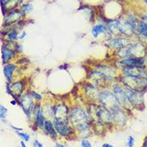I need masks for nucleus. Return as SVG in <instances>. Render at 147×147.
Masks as SVG:
<instances>
[{
	"mask_svg": "<svg viewBox=\"0 0 147 147\" xmlns=\"http://www.w3.org/2000/svg\"><path fill=\"white\" fill-rule=\"evenodd\" d=\"M70 124L80 133L89 132V117L86 112L81 107H75L70 111Z\"/></svg>",
	"mask_w": 147,
	"mask_h": 147,
	"instance_id": "obj_1",
	"label": "nucleus"
},
{
	"mask_svg": "<svg viewBox=\"0 0 147 147\" xmlns=\"http://www.w3.org/2000/svg\"><path fill=\"white\" fill-rule=\"evenodd\" d=\"M98 99L103 107H106L111 113H113L114 110L119 108V104L116 98L114 97V94L108 90H103L100 92L98 94Z\"/></svg>",
	"mask_w": 147,
	"mask_h": 147,
	"instance_id": "obj_2",
	"label": "nucleus"
},
{
	"mask_svg": "<svg viewBox=\"0 0 147 147\" xmlns=\"http://www.w3.org/2000/svg\"><path fill=\"white\" fill-rule=\"evenodd\" d=\"M123 82L126 86V87L138 92L144 90V88L147 86V78H142L131 77L125 75V78H123Z\"/></svg>",
	"mask_w": 147,
	"mask_h": 147,
	"instance_id": "obj_3",
	"label": "nucleus"
},
{
	"mask_svg": "<svg viewBox=\"0 0 147 147\" xmlns=\"http://www.w3.org/2000/svg\"><path fill=\"white\" fill-rule=\"evenodd\" d=\"M54 120L59 121H70V110L64 104H58L54 107L53 110Z\"/></svg>",
	"mask_w": 147,
	"mask_h": 147,
	"instance_id": "obj_4",
	"label": "nucleus"
},
{
	"mask_svg": "<svg viewBox=\"0 0 147 147\" xmlns=\"http://www.w3.org/2000/svg\"><path fill=\"white\" fill-rule=\"evenodd\" d=\"M53 124L55 130L61 136L68 137L73 134V129L70 127L69 121H59L54 120Z\"/></svg>",
	"mask_w": 147,
	"mask_h": 147,
	"instance_id": "obj_5",
	"label": "nucleus"
},
{
	"mask_svg": "<svg viewBox=\"0 0 147 147\" xmlns=\"http://www.w3.org/2000/svg\"><path fill=\"white\" fill-rule=\"evenodd\" d=\"M135 30L134 22L132 20H123L118 21V31L125 35H133Z\"/></svg>",
	"mask_w": 147,
	"mask_h": 147,
	"instance_id": "obj_6",
	"label": "nucleus"
},
{
	"mask_svg": "<svg viewBox=\"0 0 147 147\" xmlns=\"http://www.w3.org/2000/svg\"><path fill=\"white\" fill-rule=\"evenodd\" d=\"M124 89H125L127 99H128L129 102L130 104H132L133 106H138V105H140V104H142V102H143V97H142V94L140 92L133 90L128 88L126 86Z\"/></svg>",
	"mask_w": 147,
	"mask_h": 147,
	"instance_id": "obj_7",
	"label": "nucleus"
},
{
	"mask_svg": "<svg viewBox=\"0 0 147 147\" xmlns=\"http://www.w3.org/2000/svg\"><path fill=\"white\" fill-rule=\"evenodd\" d=\"M123 72H124V74L126 76L147 78V71L144 69V67L125 66L123 70Z\"/></svg>",
	"mask_w": 147,
	"mask_h": 147,
	"instance_id": "obj_8",
	"label": "nucleus"
},
{
	"mask_svg": "<svg viewBox=\"0 0 147 147\" xmlns=\"http://www.w3.org/2000/svg\"><path fill=\"white\" fill-rule=\"evenodd\" d=\"M33 99V97L31 96V94H23L21 97V99H20L22 110L28 117H30V114L32 112V110L34 108Z\"/></svg>",
	"mask_w": 147,
	"mask_h": 147,
	"instance_id": "obj_9",
	"label": "nucleus"
},
{
	"mask_svg": "<svg viewBox=\"0 0 147 147\" xmlns=\"http://www.w3.org/2000/svg\"><path fill=\"white\" fill-rule=\"evenodd\" d=\"M113 94L119 105L125 107V105H126V103L129 102L125 94V89L122 88L120 86H114L113 87Z\"/></svg>",
	"mask_w": 147,
	"mask_h": 147,
	"instance_id": "obj_10",
	"label": "nucleus"
},
{
	"mask_svg": "<svg viewBox=\"0 0 147 147\" xmlns=\"http://www.w3.org/2000/svg\"><path fill=\"white\" fill-rule=\"evenodd\" d=\"M97 70L99 72L103 77L106 79H112L115 77V71L110 66H105V65H100L97 66Z\"/></svg>",
	"mask_w": 147,
	"mask_h": 147,
	"instance_id": "obj_11",
	"label": "nucleus"
},
{
	"mask_svg": "<svg viewBox=\"0 0 147 147\" xmlns=\"http://www.w3.org/2000/svg\"><path fill=\"white\" fill-rule=\"evenodd\" d=\"M125 66H138V67H144L145 59L143 58H128L123 59L121 62Z\"/></svg>",
	"mask_w": 147,
	"mask_h": 147,
	"instance_id": "obj_12",
	"label": "nucleus"
},
{
	"mask_svg": "<svg viewBox=\"0 0 147 147\" xmlns=\"http://www.w3.org/2000/svg\"><path fill=\"white\" fill-rule=\"evenodd\" d=\"M34 115H35V118H36V122L38 126L40 127V128H43L46 119H45V116L44 114H43V111H42V109L41 108L40 106L38 105L36 108H35V107L34 108Z\"/></svg>",
	"mask_w": 147,
	"mask_h": 147,
	"instance_id": "obj_13",
	"label": "nucleus"
},
{
	"mask_svg": "<svg viewBox=\"0 0 147 147\" xmlns=\"http://www.w3.org/2000/svg\"><path fill=\"white\" fill-rule=\"evenodd\" d=\"M44 128L45 131L47 132L48 135L51 137V138L53 139H56L57 137H58V133L55 130V126H54V124L50 119H46L44 122Z\"/></svg>",
	"mask_w": 147,
	"mask_h": 147,
	"instance_id": "obj_14",
	"label": "nucleus"
},
{
	"mask_svg": "<svg viewBox=\"0 0 147 147\" xmlns=\"http://www.w3.org/2000/svg\"><path fill=\"white\" fill-rule=\"evenodd\" d=\"M15 68H16V66H15V64H13V63L7 64L3 67V74L5 78H7V82L12 81L13 73H14V70H15Z\"/></svg>",
	"mask_w": 147,
	"mask_h": 147,
	"instance_id": "obj_15",
	"label": "nucleus"
},
{
	"mask_svg": "<svg viewBox=\"0 0 147 147\" xmlns=\"http://www.w3.org/2000/svg\"><path fill=\"white\" fill-rule=\"evenodd\" d=\"M113 114V120L115 121L119 125H123L125 121V114L123 113V111L120 110V108H118L116 110H114L112 113Z\"/></svg>",
	"mask_w": 147,
	"mask_h": 147,
	"instance_id": "obj_16",
	"label": "nucleus"
},
{
	"mask_svg": "<svg viewBox=\"0 0 147 147\" xmlns=\"http://www.w3.org/2000/svg\"><path fill=\"white\" fill-rule=\"evenodd\" d=\"M23 90V86L22 82H17L11 85L10 87V93L12 95L15 97L16 95H19L22 93Z\"/></svg>",
	"mask_w": 147,
	"mask_h": 147,
	"instance_id": "obj_17",
	"label": "nucleus"
},
{
	"mask_svg": "<svg viewBox=\"0 0 147 147\" xmlns=\"http://www.w3.org/2000/svg\"><path fill=\"white\" fill-rule=\"evenodd\" d=\"M107 31V28L105 25H103V24H98V25H95L92 28L91 34L94 38H97V37L99 36L100 34L106 33Z\"/></svg>",
	"mask_w": 147,
	"mask_h": 147,
	"instance_id": "obj_18",
	"label": "nucleus"
},
{
	"mask_svg": "<svg viewBox=\"0 0 147 147\" xmlns=\"http://www.w3.org/2000/svg\"><path fill=\"white\" fill-rule=\"evenodd\" d=\"M14 56V53L11 51V49H9L7 47H3L2 49V59H3V63H6L9 62L12 57Z\"/></svg>",
	"mask_w": 147,
	"mask_h": 147,
	"instance_id": "obj_19",
	"label": "nucleus"
},
{
	"mask_svg": "<svg viewBox=\"0 0 147 147\" xmlns=\"http://www.w3.org/2000/svg\"><path fill=\"white\" fill-rule=\"evenodd\" d=\"M126 41L127 39H125V38H116V39H114L110 42V45H111V47L114 48L121 49V48L128 46V42H126Z\"/></svg>",
	"mask_w": 147,
	"mask_h": 147,
	"instance_id": "obj_20",
	"label": "nucleus"
},
{
	"mask_svg": "<svg viewBox=\"0 0 147 147\" xmlns=\"http://www.w3.org/2000/svg\"><path fill=\"white\" fill-rule=\"evenodd\" d=\"M22 15V11H12L11 12L8 16L7 17V19L6 21L8 23H12V22H15L16 21H18L19 18H21V16Z\"/></svg>",
	"mask_w": 147,
	"mask_h": 147,
	"instance_id": "obj_21",
	"label": "nucleus"
},
{
	"mask_svg": "<svg viewBox=\"0 0 147 147\" xmlns=\"http://www.w3.org/2000/svg\"><path fill=\"white\" fill-rule=\"evenodd\" d=\"M138 30L142 35L147 37V24L145 22H140L138 26Z\"/></svg>",
	"mask_w": 147,
	"mask_h": 147,
	"instance_id": "obj_22",
	"label": "nucleus"
},
{
	"mask_svg": "<svg viewBox=\"0 0 147 147\" xmlns=\"http://www.w3.org/2000/svg\"><path fill=\"white\" fill-rule=\"evenodd\" d=\"M32 11H33V6H32V4L26 3L24 4V5L22 6V14H25V15H26V14H29V13H30Z\"/></svg>",
	"mask_w": 147,
	"mask_h": 147,
	"instance_id": "obj_23",
	"label": "nucleus"
},
{
	"mask_svg": "<svg viewBox=\"0 0 147 147\" xmlns=\"http://www.w3.org/2000/svg\"><path fill=\"white\" fill-rule=\"evenodd\" d=\"M17 4H18L17 0H8L5 3V7L8 10H11V9H14L17 6Z\"/></svg>",
	"mask_w": 147,
	"mask_h": 147,
	"instance_id": "obj_24",
	"label": "nucleus"
},
{
	"mask_svg": "<svg viewBox=\"0 0 147 147\" xmlns=\"http://www.w3.org/2000/svg\"><path fill=\"white\" fill-rule=\"evenodd\" d=\"M7 109L6 107L0 104V119L1 120H5L6 116L7 114Z\"/></svg>",
	"mask_w": 147,
	"mask_h": 147,
	"instance_id": "obj_25",
	"label": "nucleus"
},
{
	"mask_svg": "<svg viewBox=\"0 0 147 147\" xmlns=\"http://www.w3.org/2000/svg\"><path fill=\"white\" fill-rule=\"evenodd\" d=\"M8 38H9V39H11V40H13V41H15L17 40L18 38V34L16 32V30H11L7 34Z\"/></svg>",
	"mask_w": 147,
	"mask_h": 147,
	"instance_id": "obj_26",
	"label": "nucleus"
},
{
	"mask_svg": "<svg viewBox=\"0 0 147 147\" xmlns=\"http://www.w3.org/2000/svg\"><path fill=\"white\" fill-rule=\"evenodd\" d=\"M17 134H18V136L20 137V138L22 139V141H24V142H28L30 140V135L29 134H27L17 132Z\"/></svg>",
	"mask_w": 147,
	"mask_h": 147,
	"instance_id": "obj_27",
	"label": "nucleus"
},
{
	"mask_svg": "<svg viewBox=\"0 0 147 147\" xmlns=\"http://www.w3.org/2000/svg\"><path fill=\"white\" fill-rule=\"evenodd\" d=\"M80 146L81 147H92L91 143L90 142V141H88L87 139H82L81 140L80 142Z\"/></svg>",
	"mask_w": 147,
	"mask_h": 147,
	"instance_id": "obj_28",
	"label": "nucleus"
},
{
	"mask_svg": "<svg viewBox=\"0 0 147 147\" xmlns=\"http://www.w3.org/2000/svg\"><path fill=\"white\" fill-rule=\"evenodd\" d=\"M134 138L133 136H129L128 140H127V146L128 147H134Z\"/></svg>",
	"mask_w": 147,
	"mask_h": 147,
	"instance_id": "obj_29",
	"label": "nucleus"
},
{
	"mask_svg": "<svg viewBox=\"0 0 147 147\" xmlns=\"http://www.w3.org/2000/svg\"><path fill=\"white\" fill-rule=\"evenodd\" d=\"M31 96L33 97V98H35V100H37V101H41L42 100V95H40L39 94H38L36 92H32Z\"/></svg>",
	"mask_w": 147,
	"mask_h": 147,
	"instance_id": "obj_30",
	"label": "nucleus"
},
{
	"mask_svg": "<svg viewBox=\"0 0 147 147\" xmlns=\"http://www.w3.org/2000/svg\"><path fill=\"white\" fill-rule=\"evenodd\" d=\"M32 147H44L43 144L40 142L38 140L34 139L33 142V145H32Z\"/></svg>",
	"mask_w": 147,
	"mask_h": 147,
	"instance_id": "obj_31",
	"label": "nucleus"
},
{
	"mask_svg": "<svg viewBox=\"0 0 147 147\" xmlns=\"http://www.w3.org/2000/svg\"><path fill=\"white\" fill-rule=\"evenodd\" d=\"M102 147H114V146H113V145H111V144L110 143H104L102 144Z\"/></svg>",
	"mask_w": 147,
	"mask_h": 147,
	"instance_id": "obj_32",
	"label": "nucleus"
},
{
	"mask_svg": "<svg viewBox=\"0 0 147 147\" xmlns=\"http://www.w3.org/2000/svg\"><path fill=\"white\" fill-rule=\"evenodd\" d=\"M11 127L12 129H15V130H18V131H22V130H23L22 128H18V127H15V126H14V125H11Z\"/></svg>",
	"mask_w": 147,
	"mask_h": 147,
	"instance_id": "obj_33",
	"label": "nucleus"
},
{
	"mask_svg": "<svg viewBox=\"0 0 147 147\" xmlns=\"http://www.w3.org/2000/svg\"><path fill=\"white\" fill-rule=\"evenodd\" d=\"M26 33L25 32V31H23V33H22L21 36L18 37V38H20V39H22V38H24L26 37Z\"/></svg>",
	"mask_w": 147,
	"mask_h": 147,
	"instance_id": "obj_34",
	"label": "nucleus"
},
{
	"mask_svg": "<svg viewBox=\"0 0 147 147\" xmlns=\"http://www.w3.org/2000/svg\"><path fill=\"white\" fill-rule=\"evenodd\" d=\"M55 147H66L63 144H61V143H56L55 144Z\"/></svg>",
	"mask_w": 147,
	"mask_h": 147,
	"instance_id": "obj_35",
	"label": "nucleus"
},
{
	"mask_svg": "<svg viewBox=\"0 0 147 147\" xmlns=\"http://www.w3.org/2000/svg\"><path fill=\"white\" fill-rule=\"evenodd\" d=\"M20 146H21V147H26V144L24 142V141H21V142H20Z\"/></svg>",
	"mask_w": 147,
	"mask_h": 147,
	"instance_id": "obj_36",
	"label": "nucleus"
},
{
	"mask_svg": "<svg viewBox=\"0 0 147 147\" xmlns=\"http://www.w3.org/2000/svg\"><path fill=\"white\" fill-rule=\"evenodd\" d=\"M143 147H147V138H146V141L144 142Z\"/></svg>",
	"mask_w": 147,
	"mask_h": 147,
	"instance_id": "obj_37",
	"label": "nucleus"
},
{
	"mask_svg": "<svg viewBox=\"0 0 147 147\" xmlns=\"http://www.w3.org/2000/svg\"><path fill=\"white\" fill-rule=\"evenodd\" d=\"M11 104H13V105H16V102H11Z\"/></svg>",
	"mask_w": 147,
	"mask_h": 147,
	"instance_id": "obj_38",
	"label": "nucleus"
},
{
	"mask_svg": "<svg viewBox=\"0 0 147 147\" xmlns=\"http://www.w3.org/2000/svg\"><path fill=\"white\" fill-rule=\"evenodd\" d=\"M143 1L146 3H147V0H143Z\"/></svg>",
	"mask_w": 147,
	"mask_h": 147,
	"instance_id": "obj_39",
	"label": "nucleus"
},
{
	"mask_svg": "<svg viewBox=\"0 0 147 147\" xmlns=\"http://www.w3.org/2000/svg\"><path fill=\"white\" fill-rule=\"evenodd\" d=\"M146 18H147V15H146Z\"/></svg>",
	"mask_w": 147,
	"mask_h": 147,
	"instance_id": "obj_40",
	"label": "nucleus"
},
{
	"mask_svg": "<svg viewBox=\"0 0 147 147\" xmlns=\"http://www.w3.org/2000/svg\"><path fill=\"white\" fill-rule=\"evenodd\" d=\"M20 147H21V146H20Z\"/></svg>",
	"mask_w": 147,
	"mask_h": 147,
	"instance_id": "obj_41",
	"label": "nucleus"
}]
</instances>
